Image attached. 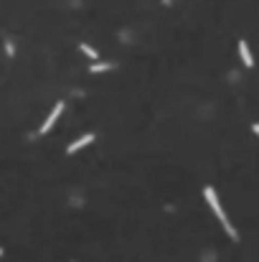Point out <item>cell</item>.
I'll list each match as a JSON object with an SVG mask.
<instances>
[{
  "instance_id": "6da1fadb",
  "label": "cell",
  "mask_w": 259,
  "mask_h": 262,
  "mask_svg": "<svg viewBox=\"0 0 259 262\" xmlns=\"http://www.w3.org/2000/svg\"><path fill=\"white\" fill-rule=\"evenodd\" d=\"M204 196H206V201H208V206L213 209V214H216V219L224 224V229H226V234L231 237V239H236L239 234H236V229L231 226V222H229V216H226V211L221 209V201H219V196H216V191H213L211 186H206L204 188Z\"/></svg>"
},
{
  "instance_id": "7a4b0ae2",
  "label": "cell",
  "mask_w": 259,
  "mask_h": 262,
  "mask_svg": "<svg viewBox=\"0 0 259 262\" xmlns=\"http://www.w3.org/2000/svg\"><path fill=\"white\" fill-rule=\"evenodd\" d=\"M61 112H64V102H56V105H53V110H51V115H49L46 120H43V125H41V128H38V132H41V135H46V132H51V128H53V125H56V120L61 117Z\"/></svg>"
},
{
  "instance_id": "3957f363",
  "label": "cell",
  "mask_w": 259,
  "mask_h": 262,
  "mask_svg": "<svg viewBox=\"0 0 259 262\" xmlns=\"http://www.w3.org/2000/svg\"><path fill=\"white\" fill-rule=\"evenodd\" d=\"M89 143H94V135H92V132H86V135H82L79 140H74L69 148H66V153H69V155H74L76 150H82V148H84V145H89Z\"/></svg>"
},
{
  "instance_id": "277c9868",
  "label": "cell",
  "mask_w": 259,
  "mask_h": 262,
  "mask_svg": "<svg viewBox=\"0 0 259 262\" xmlns=\"http://www.w3.org/2000/svg\"><path fill=\"white\" fill-rule=\"evenodd\" d=\"M239 56H242V61H244V66H254V59H252V51H249V43L246 41H239Z\"/></svg>"
},
{
  "instance_id": "5b68a950",
  "label": "cell",
  "mask_w": 259,
  "mask_h": 262,
  "mask_svg": "<svg viewBox=\"0 0 259 262\" xmlns=\"http://www.w3.org/2000/svg\"><path fill=\"white\" fill-rule=\"evenodd\" d=\"M109 69H115V64H109V61H97L94 66H89V72H92V74H99V72H109Z\"/></svg>"
},
{
  "instance_id": "8992f818",
  "label": "cell",
  "mask_w": 259,
  "mask_h": 262,
  "mask_svg": "<svg viewBox=\"0 0 259 262\" xmlns=\"http://www.w3.org/2000/svg\"><path fill=\"white\" fill-rule=\"evenodd\" d=\"M79 49H82V51H84V54L89 56V59H97V56H99V54H97V51H94L92 46H89V43H79Z\"/></svg>"
},
{
  "instance_id": "52a82bcc",
  "label": "cell",
  "mask_w": 259,
  "mask_h": 262,
  "mask_svg": "<svg viewBox=\"0 0 259 262\" xmlns=\"http://www.w3.org/2000/svg\"><path fill=\"white\" fill-rule=\"evenodd\" d=\"M252 130H254V132L259 135V122H254V125H252Z\"/></svg>"
}]
</instances>
